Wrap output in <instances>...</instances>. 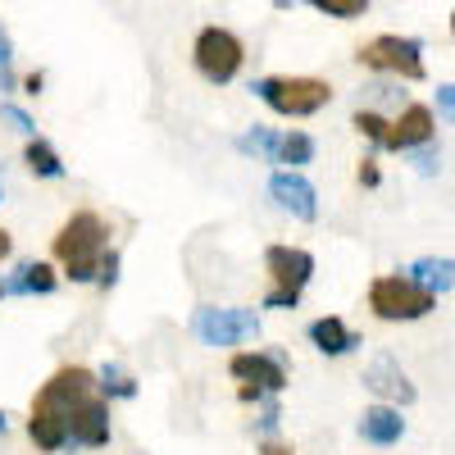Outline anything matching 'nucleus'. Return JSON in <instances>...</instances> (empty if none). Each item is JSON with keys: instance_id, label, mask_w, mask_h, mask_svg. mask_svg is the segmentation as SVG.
Listing matches in <instances>:
<instances>
[{"instance_id": "17", "label": "nucleus", "mask_w": 455, "mask_h": 455, "mask_svg": "<svg viewBox=\"0 0 455 455\" xmlns=\"http://www.w3.org/2000/svg\"><path fill=\"white\" fill-rule=\"evenodd\" d=\"M60 287V274L51 259H28L14 269V278L5 283V291H23V296H51Z\"/></svg>"}, {"instance_id": "7", "label": "nucleus", "mask_w": 455, "mask_h": 455, "mask_svg": "<svg viewBox=\"0 0 455 455\" xmlns=\"http://www.w3.org/2000/svg\"><path fill=\"white\" fill-rule=\"evenodd\" d=\"M192 332L205 347H242V341L259 337V315L246 306H201L192 315Z\"/></svg>"}, {"instance_id": "23", "label": "nucleus", "mask_w": 455, "mask_h": 455, "mask_svg": "<svg viewBox=\"0 0 455 455\" xmlns=\"http://www.w3.org/2000/svg\"><path fill=\"white\" fill-rule=\"evenodd\" d=\"M310 5H315L319 14L337 19V23H351V19H364L369 0H310Z\"/></svg>"}, {"instance_id": "16", "label": "nucleus", "mask_w": 455, "mask_h": 455, "mask_svg": "<svg viewBox=\"0 0 455 455\" xmlns=\"http://www.w3.org/2000/svg\"><path fill=\"white\" fill-rule=\"evenodd\" d=\"M405 278L414 287H424L428 296H446L455 287V264H451V255H424L405 269Z\"/></svg>"}, {"instance_id": "10", "label": "nucleus", "mask_w": 455, "mask_h": 455, "mask_svg": "<svg viewBox=\"0 0 455 455\" xmlns=\"http://www.w3.org/2000/svg\"><path fill=\"white\" fill-rule=\"evenodd\" d=\"M269 201L283 214L300 219V223H315L319 219V192H315V182L306 173H296V169H278L269 178Z\"/></svg>"}, {"instance_id": "36", "label": "nucleus", "mask_w": 455, "mask_h": 455, "mask_svg": "<svg viewBox=\"0 0 455 455\" xmlns=\"http://www.w3.org/2000/svg\"><path fill=\"white\" fill-rule=\"evenodd\" d=\"M5 433H10V414H5V410H0V437H5Z\"/></svg>"}, {"instance_id": "29", "label": "nucleus", "mask_w": 455, "mask_h": 455, "mask_svg": "<svg viewBox=\"0 0 455 455\" xmlns=\"http://www.w3.org/2000/svg\"><path fill=\"white\" fill-rule=\"evenodd\" d=\"M19 87H23V96H42V92H46V73H42V68H32Z\"/></svg>"}, {"instance_id": "22", "label": "nucleus", "mask_w": 455, "mask_h": 455, "mask_svg": "<svg viewBox=\"0 0 455 455\" xmlns=\"http://www.w3.org/2000/svg\"><path fill=\"white\" fill-rule=\"evenodd\" d=\"M351 128H355L364 141H373V146L387 141V119H383L378 109H355V114H351Z\"/></svg>"}, {"instance_id": "25", "label": "nucleus", "mask_w": 455, "mask_h": 455, "mask_svg": "<svg viewBox=\"0 0 455 455\" xmlns=\"http://www.w3.org/2000/svg\"><path fill=\"white\" fill-rule=\"evenodd\" d=\"M0 87L14 92V42L5 28H0Z\"/></svg>"}, {"instance_id": "38", "label": "nucleus", "mask_w": 455, "mask_h": 455, "mask_svg": "<svg viewBox=\"0 0 455 455\" xmlns=\"http://www.w3.org/2000/svg\"><path fill=\"white\" fill-rule=\"evenodd\" d=\"M0 296H5V278H0Z\"/></svg>"}, {"instance_id": "19", "label": "nucleus", "mask_w": 455, "mask_h": 455, "mask_svg": "<svg viewBox=\"0 0 455 455\" xmlns=\"http://www.w3.org/2000/svg\"><path fill=\"white\" fill-rule=\"evenodd\" d=\"M315 137L310 132H300V128H291V132H278V150H274V164H287V169H306V164H315Z\"/></svg>"}, {"instance_id": "9", "label": "nucleus", "mask_w": 455, "mask_h": 455, "mask_svg": "<svg viewBox=\"0 0 455 455\" xmlns=\"http://www.w3.org/2000/svg\"><path fill=\"white\" fill-rule=\"evenodd\" d=\"M228 373H233L237 383L259 387L264 396H278L287 387V355L283 351H237L228 360Z\"/></svg>"}, {"instance_id": "26", "label": "nucleus", "mask_w": 455, "mask_h": 455, "mask_svg": "<svg viewBox=\"0 0 455 455\" xmlns=\"http://www.w3.org/2000/svg\"><path fill=\"white\" fill-rule=\"evenodd\" d=\"M114 283H119V251H109L105 246V255H100V269H96V287H114Z\"/></svg>"}, {"instance_id": "27", "label": "nucleus", "mask_w": 455, "mask_h": 455, "mask_svg": "<svg viewBox=\"0 0 455 455\" xmlns=\"http://www.w3.org/2000/svg\"><path fill=\"white\" fill-rule=\"evenodd\" d=\"M355 182H360V187H378V182H383V169H378V160H373V156H364V160H360Z\"/></svg>"}, {"instance_id": "33", "label": "nucleus", "mask_w": 455, "mask_h": 455, "mask_svg": "<svg viewBox=\"0 0 455 455\" xmlns=\"http://www.w3.org/2000/svg\"><path fill=\"white\" fill-rule=\"evenodd\" d=\"M237 396H242L246 405H259V401H264V392H259V387H251V383H242V387H237Z\"/></svg>"}, {"instance_id": "14", "label": "nucleus", "mask_w": 455, "mask_h": 455, "mask_svg": "<svg viewBox=\"0 0 455 455\" xmlns=\"http://www.w3.org/2000/svg\"><path fill=\"white\" fill-rule=\"evenodd\" d=\"M306 337H310V347H315L319 355H351V351L360 347V332L341 319V315H319V319L306 328Z\"/></svg>"}, {"instance_id": "31", "label": "nucleus", "mask_w": 455, "mask_h": 455, "mask_svg": "<svg viewBox=\"0 0 455 455\" xmlns=\"http://www.w3.org/2000/svg\"><path fill=\"white\" fill-rule=\"evenodd\" d=\"M283 424V410L278 405H264V414H259V433H274Z\"/></svg>"}, {"instance_id": "6", "label": "nucleus", "mask_w": 455, "mask_h": 455, "mask_svg": "<svg viewBox=\"0 0 455 455\" xmlns=\"http://www.w3.org/2000/svg\"><path fill=\"white\" fill-rule=\"evenodd\" d=\"M355 60H360L364 68H373V73H392V78H405V83H424V78H428L424 42H419V36L383 32V36H373V42H364Z\"/></svg>"}, {"instance_id": "28", "label": "nucleus", "mask_w": 455, "mask_h": 455, "mask_svg": "<svg viewBox=\"0 0 455 455\" xmlns=\"http://www.w3.org/2000/svg\"><path fill=\"white\" fill-rule=\"evenodd\" d=\"M437 109H442V119H446V124L455 119V87H451V83L437 87Z\"/></svg>"}, {"instance_id": "8", "label": "nucleus", "mask_w": 455, "mask_h": 455, "mask_svg": "<svg viewBox=\"0 0 455 455\" xmlns=\"http://www.w3.org/2000/svg\"><path fill=\"white\" fill-rule=\"evenodd\" d=\"M264 274H269V291L300 296L315 278V255L306 246H269L264 251Z\"/></svg>"}, {"instance_id": "5", "label": "nucleus", "mask_w": 455, "mask_h": 455, "mask_svg": "<svg viewBox=\"0 0 455 455\" xmlns=\"http://www.w3.org/2000/svg\"><path fill=\"white\" fill-rule=\"evenodd\" d=\"M369 310L383 323H414V319H428L437 310V296L414 287L405 274H383L369 283Z\"/></svg>"}, {"instance_id": "15", "label": "nucleus", "mask_w": 455, "mask_h": 455, "mask_svg": "<svg viewBox=\"0 0 455 455\" xmlns=\"http://www.w3.org/2000/svg\"><path fill=\"white\" fill-rule=\"evenodd\" d=\"M360 437L369 442V446H396L401 437H405V419H401V410L396 405H369L364 414H360Z\"/></svg>"}, {"instance_id": "2", "label": "nucleus", "mask_w": 455, "mask_h": 455, "mask_svg": "<svg viewBox=\"0 0 455 455\" xmlns=\"http://www.w3.org/2000/svg\"><path fill=\"white\" fill-rule=\"evenodd\" d=\"M105 237H109V228H105V219L96 210H78V214H68L60 223L51 251L64 264V278L68 283H96L100 255H105Z\"/></svg>"}, {"instance_id": "4", "label": "nucleus", "mask_w": 455, "mask_h": 455, "mask_svg": "<svg viewBox=\"0 0 455 455\" xmlns=\"http://www.w3.org/2000/svg\"><path fill=\"white\" fill-rule=\"evenodd\" d=\"M192 64H196V73L210 87H228V83H237V73L246 64V46H242L237 32L210 23V28L196 32V42H192Z\"/></svg>"}, {"instance_id": "18", "label": "nucleus", "mask_w": 455, "mask_h": 455, "mask_svg": "<svg viewBox=\"0 0 455 455\" xmlns=\"http://www.w3.org/2000/svg\"><path fill=\"white\" fill-rule=\"evenodd\" d=\"M23 164H28L32 178H46V182H60V178L68 173L64 160H60V150H55L46 137H28V146H23Z\"/></svg>"}, {"instance_id": "24", "label": "nucleus", "mask_w": 455, "mask_h": 455, "mask_svg": "<svg viewBox=\"0 0 455 455\" xmlns=\"http://www.w3.org/2000/svg\"><path fill=\"white\" fill-rule=\"evenodd\" d=\"M0 119H5L19 137H36V124H32V114L23 109V105H14V100H0Z\"/></svg>"}, {"instance_id": "34", "label": "nucleus", "mask_w": 455, "mask_h": 455, "mask_svg": "<svg viewBox=\"0 0 455 455\" xmlns=\"http://www.w3.org/2000/svg\"><path fill=\"white\" fill-rule=\"evenodd\" d=\"M10 251H14V237L5 233V228H0V259H10Z\"/></svg>"}, {"instance_id": "13", "label": "nucleus", "mask_w": 455, "mask_h": 455, "mask_svg": "<svg viewBox=\"0 0 455 455\" xmlns=\"http://www.w3.org/2000/svg\"><path fill=\"white\" fill-rule=\"evenodd\" d=\"M433 132H437L433 109L414 100V105H405L396 119L387 124V141H383V150H419V146L433 141Z\"/></svg>"}, {"instance_id": "20", "label": "nucleus", "mask_w": 455, "mask_h": 455, "mask_svg": "<svg viewBox=\"0 0 455 455\" xmlns=\"http://www.w3.org/2000/svg\"><path fill=\"white\" fill-rule=\"evenodd\" d=\"M96 396H105V401H132L137 396V378L124 364H105L96 373Z\"/></svg>"}, {"instance_id": "30", "label": "nucleus", "mask_w": 455, "mask_h": 455, "mask_svg": "<svg viewBox=\"0 0 455 455\" xmlns=\"http://www.w3.org/2000/svg\"><path fill=\"white\" fill-rule=\"evenodd\" d=\"M259 455H296V446L291 442H278V437H264L259 442Z\"/></svg>"}, {"instance_id": "32", "label": "nucleus", "mask_w": 455, "mask_h": 455, "mask_svg": "<svg viewBox=\"0 0 455 455\" xmlns=\"http://www.w3.org/2000/svg\"><path fill=\"white\" fill-rule=\"evenodd\" d=\"M414 164H419V173H433V169H437V150H433V141H428V146H419Z\"/></svg>"}, {"instance_id": "3", "label": "nucleus", "mask_w": 455, "mask_h": 455, "mask_svg": "<svg viewBox=\"0 0 455 455\" xmlns=\"http://www.w3.org/2000/svg\"><path fill=\"white\" fill-rule=\"evenodd\" d=\"M251 92L274 114H283V119H310V114L332 105V83L310 78V73H269Z\"/></svg>"}, {"instance_id": "12", "label": "nucleus", "mask_w": 455, "mask_h": 455, "mask_svg": "<svg viewBox=\"0 0 455 455\" xmlns=\"http://www.w3.org/2000/svg\"><path fill=\"white\" fill-rule=\"evenodd\" d=\"M364 387L383 401V405H396V410L419 396V392H414V383H410V373H405L392 355H373V360L364 364Z\"/></svg>"}, {"instance_id": "21", "label": "nucleus", "mask_w": 455, "mask_h": 455, "mask_svg": "<svg viewBox=\"0 0 455 455\" xmlns=\"http://www.w3.org/2000/svg\"><path fill=\"white\" fill-rule=\"evenodd\" d=\"M237 150H242V156H255V160H274L278 132H274V128H264V124H255V128H246V132L237 137Z\"/></svg>"}, {"instance_id": "1", "label": "nucleus", "mask_w": 455, "mask_h": 455, "mask_svg": "<svg viewBox=\"0 0 455 455\" xmlns=\"http://www.w3.org/2000/svg\"><path fill=\"white\" fill-rule=\"evenodd\" d=\"M87 392H96V373L87 364H64L46 378L32 401V414H28V437L36 451L55 455L68 446V414Z\"/></svg>"}, {"instance_id": "35", "label": "nucleus", "mask_w": 455, "mask_h": 455, "mask_svg": "<svg viewBox=\"0 0 455 455\" xmlns=\"http://www.w3.org/2000/svg\"><path fill=\"white\" fill-rule=\"evenodd\" d=\"M300 0H274V10H296Z\"/></svg>"}, {"instance_id": "37", "label": "nucleus", "mask_w": 455, "mask_h": 455, "mask_svg": "<svg viewBox=\"0 0 455 455\" xmlns=\"http://www.w3.org/2000/svg\"><path fill=\"white\" fill-rule=\"evenodd\" d=\"M0 201H5V182H0Z\"/></svg>"}, {"instance_id": "11", "label": "nucleus", "mask_w": 455, "mask_h": 455, "mask_svg": "<svg viewBox=\"0 0 455 455\" xmlns=\"http://www.w3.org/2000/svg\"><path fill=\"white\" fill-rule=\"evenodd\" d=\"M68 442L73 446H87V451H100L109 446V401L87 392L68 414Z\"/></svg>"}]
</instances>
